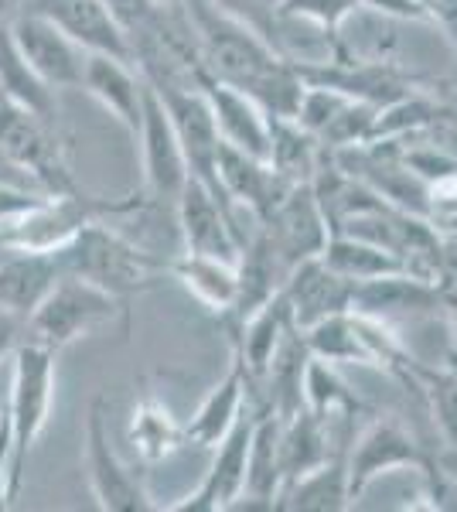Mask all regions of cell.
<instances>
[{
	"label": "cell",
	"mask_w": 457,
	"mask_h": 512,
	"mask_svg": "<svg viewBox=\"0 0 457 512\" xmlns=\"http://www.w3.org/2000/svg\"><path fill=\"white\" fill-rule=\"evenodd\" d=\"M174 219H178V236L185 253L239 263L246 236L236 226V212L198 178H188V185L181 188L178 202H174Z\"/></svg>",
	"instance_id": "9c48e42d"
},
{
	"label": "cell",
	"mask_w": 457,
	"mask_h": 512,
	"mask_svg": "<svg viewBox=\"0 0 457 512\" xmlns=\"http://www.w3.org/2000/svg\"><path fill=\"white\" fill-rule=\"evenodd\" d=\"M123 304L127 301L113 297L110 291H103V287L89 284V280L62 274L58 284L45 294V301L31 311L28 338L62 352V349H69L72 342H79V338H89V335L103 332V328H110L113 318L120 315V311H127Z\"/></svg>",
	"instance_id": "277c9868"
},
{
	"label": "cell",
	"mask_w": 457,
	"mask_h": 512,
	"mask_svg": "<svg viewBox=\"0 0 457 512\" xmlns=\"http://www.w3.org/2000/svg\"><path fill=\"white\" fill-rule=\"evenodd\" d=\"M103 4H106V11L113 14V21L120 24V28L127 31V38H130L140 24L151 18L157 0H103Z\"/></svg>",
	"instance_id": "d6a6232c"
},
{
	"label": "cell",
	"mask_w": 457,
	"mask_h": 512,
	"mask_svg": "<svg viewBox=\"0 0 457 512\" xmlns=\"http://www.w3.org/2000/svg\"><path fill=\"white\" fill-rule=\"evenodd\" d=\"M21 4H24V0H0V24H7V21H11L14 14L21 11Z\"/></svg>",
	"instance_id": "74e56055"
},
{
	"label": "cell",
	"mask_w": 457,
	"mask_h": 512,
	"mask_svg": "<svg viewBox=\"0 0 457 512\" xmlns=\"http://www.w3.org/2000/svg\"><path fill=\"white\" fill-rule=\"evenodd\" d=\"M45 192H31V188H14V185H0V226H11L21 216H28L31 209H38L45 202Z\"/></svg>",
	"instance_id": "1f68e13d"
},
{
	"label": "cell",
	"mask_w": 457,
	"mask_h": 512,
	"mask_svg": "<svg viewBox=\"0 0 457 512\" xmlns=\"http://www.w3.org/2000/svg\"><path fill=\"white\" fill-rule=\"evenodd\" d=\"M434 458H437V465L451 475V482L457 485V444H444V448H437Z\"/></svg>",
	"instance_id": "8d00e7d4"
},
{
	"label": "cell",
	"mask_w": 457,
	"mask_h": 512,
	"mask_svg": "<svg viewBox=\"0 0 457 512\" xmlns=\"http://www.w3.org/2000/svg\"><path fill=\"white\" fill-rule=\"evenodd\" d=\"M62 277V263L55 250H7L0 256V304L18 311L21 318H31V311L45 301Z\"/></svg>",
	"instance_id": "44dd1931"
},
{
	"label": "cell",
	"mask_w": 457,
	"mask_h": 512,
	"mask_svg": "<svg viewBox=\"0 0 457 512\" xmlns=\"http://www.w3.org/2000/svg\"><path fill=\"white\" fill-rule=\"evenodd\" d=\"M82 465H86V478H89V489L96 495V506L103 512L154 509L151 492L144 489L140 475L113 448L110 403H106V396H96L89 403L86 431H82Z\"/></svg>",
	"instance_id": "5b68a950"
},
{
	"label": "cell",
	"mask_w": 457,
	"mask_h": 512,
	"mask_svg": "<svg viewBox=\"0 0 457 512\" xmlns=\"http://www.w3.org/2000/svg\"><path fill=\"white\" fill-rule=\"evenodd\" d=\"M21 342H28V318L0 304V362L11 359Z\"/></svg>",
	"instance_id": "836d02e7"
},
{
	"label": "cell",
	"mask_w": 457,
	"mask_h": 512,
	"mask_svg": "<svg viewBox=\"0 0 457 512\" xmlns=\"http://www.w3.org/2000/svg\"><path fill=\"white\" fill-rule=\"evenodd\" d=\"M249 390H253V379H249L246 366L239 362V355H232L229 373L212 386L209 396L198 403V410L185 424V441L195 444V448L212 451L249 410Z\"/></svg>",
	"instance_id": "ffe728a7"
},
{
	"label": "cell",
	"mask_w": 457,
	"mask_h": 512,
	"mask_svg": "<svg viewBox=\"0 0 457 512\" xmlns=\"http://www.w3.org/2000/svg\"><path fill=\"white\" fill-rule=\"evenodd\" d=\"M127 444H130V451L137 454L140 465L154 468L188 444L185 441V424H178V417L171 414V407L161 400V396L144 393L134 403V414H130Z\"/></svg>",
	"instance_id": "cb8c5ba5"
},
{
	"label": "cell",
	"mask_w": 457,
	"mask_h": 512,
	"mask_svg": "<svg viewBox=\"0 0 457 512\" xmlns=\"http://www.w3.org/2000/svg\"><path fill=\"white\" fill-rule=\"evenodd\" d=\"M359 7V0H280L277 18L301 21L307 28H318L324 35L338 38L348 14Z\"/></svg>",
	"instance_id": "f546056e"
},
{
	"label": "cell",
	"mask_w": 457,
	"mask_h": 512,
	"mask_svg": "<svg viewBox=\"0 0 457 512\" xmlns=\"http://www.w3.org/2000/svg\"><path fill=\"white\" fill-rule=\"evenodd\" d=\"M219 185H222V195L229 198L232 212H236V216H243V212L253 216L256 226H260V222L280 205V198L294 188L290 181H284L270 168V161L243 154L229 144H222V151H219Z\"/></svg>",
	"instance_id": "9a60e30c"
},
{
	"label": "cell",
	"mask_w": 457,
	"mask_h": 512,
	"mask_svg": "<svg viewBox=\"0 0 457 512\" xmlns=\"http://www.w3.org/2000/svg\"><path fill=\"white\" fill-rule=\"evenodd\" d=\"M263 236L270 239V246L284 260L287 270H294L297 263L321 256V250L331 239V226L321 212V202L314 195L311 185H294L280 198V205L260 222Z\"/></svg>",
	"instance_id": "7c38bea8"
},
{
	"label": "cell",
	"mask_w": 457,
	"mask_h": 512,
	"mask_svg": "<svg viewBox=\"0 0 457 512\" xmlns=\"http://www.w3.org/2000/svg\"><path fill=\"white\" fill-rule=\"evenodd\" d=\"M301 393H304V407L324 420H348L359 414V396L348 390V383L338 373L335 362L318 359V355H307Z\"/></svg>",
	"instance_id": "f1b7e54d"
},
{
	"label": "cell",
	"mask_w": 457,
	"mask_h": 512,
	"mask_svg": "<svg viewBox=\"0 0 457 512\" xmlns=\"http://www.w3.org/2000/svg\"><path fill=\"white\" fill-rule=\"evenodd\" d=\"M7 250H14V246H11V239H7V229L0 226V256H4Z\"/></svg>",
	"instance_id": "f35d334b"
},
{
	"label": "cell",
	"mask_w": 457,
	"mask_h": 512,
	"mask_svg": "<svg viewBox=\"0 0 457 512\" xmlns=\"http://www.w3.org/2000/svg\"><path fill=\"white\" fill-rule=\"evenodd\" d=\"M21 11L45 14L89 55H113V59L130 62L127 31L113 21L103 0H24Z\"/></svg>",
	"instance_id": "2e32d148"
},
{
	"label": "cell",
	"mask_w": 457,
	"mask_h": 512,
	"mask_svg": "<svg viewBox=\"0 0 457 512\" xmlns=\"http://www.w3.org/2000/svg\"><path fill=\"white\" fill-rule=\"evenodd\" d=\"M79 89L93 96L130 137H137L140 120H144L147 82L134 62L113 59V55H89Z\"/></svg>",
	"instance_id": "e0dca14e"
},
{
	"label": "cell",
	"mask_w": 457,
	"mask_h": 512,
	"mask_svg": "<svg viewBox=\"0 0 457 512\" xmlns=\"http://www.w3.org/2000/svg\"><path fill=\"white\" fill-rule=\"evenodd\" d=\"M0 99L18 103L38 117L58 120V99L55 89L24 62V55L14 48L7 24H0Z\"/></svg>",
	"instance_id": "484cf974"
},
{
	"label": "cell",
	"mask_w": 457,
	"mask_h": 512,
	"mask_svg": "<svg viewBox=\"0 0 457 512\" xmlns=\"http://www.w3.org/2000/svg\"><path fill=\"white\" fill-rule=\"evenodd\" d=\"M205 96H209L222 144L267 161L270 158V134H273L270 113L263 110L249 93H243V89L226 86V82H215V79L205 86Z\"/></svg>",
	"instance_id": "ac0fdd59"
},
{
	"label": "cell",
	"mask_w": 457,
	"mask_h": 512,
	"mask_svg": "<svg viewBox=\"0 0 457 512\" xmlns=\"http://www.w3.org/2000/svg\"><path fill=\"white\" fill-rule=\"evenodd\" d=\"M137 147H140V171H144V195L151 202H168L174 205L181 195V188L188 185L191 171L181 151L178 130L164 110L161 96L154 93V86H147L144 99V120L137 130Z\"/></svg>",
	"instance_id": "ba28073f"
},
{
	"label": "cell",
	"mask_w": 457,
	"mask_h": 512,
	"mask_svg": "<svg viewBox=\"0 0 457 512\" xmlns=\"http://www.w3.org/2000/svg\"><path fill=\"white\" fill-rule=\"evenodd\" d=\"M0 144L14 154L21 168L38 178L48 195L79 192L76 175L69 168V147L58 134V120L38 117L18 103L0 99Z\"/></svg>",
	"instance_id": "8992f818"
},
{
	"label": "cell",
	"mask_w": 457,
	"mask_h": 512,
	"mask_svg": "<svg viewBox=\"0 0 457 512\" xmlns=\"http://www.w3.org/2000/svg\"><path fill=\"white\" fill-rule=\"evenodd\" d=\"M0 410H4V403H0Z\"/></svg>",
	"instance_id": "60d3db41"
},
{
	"label": "cell",
	"mask_w": 457,
	"mask_h": 512,
	"mask_svg": "<svg viewBox=\"0 0 457 512\" xmlns=\"http://www.w3.org/2000/svg\"><path fill=\"white\" fill-rule=\"evenodd\" d=\"M147 86H151V82H147ZM154 93L161 96L164 110H168L174 130H178L191 178H198L205 188H212V192L229 205V198L222 195V185H219L222 137H219V127H215L205 89H154Z\"/></svg>",
	"instance_id": "30bf717a"
},
{
	"label": "cell",
	"mask_w": 457,
	"mask_h": 512,
	"mask_svg": "<svg viewBox=\"0 0 457 512\" xmlns=\"http://www.w3.org/2000/svg\"><path fill=\"white\" fill-rule=\"evenodd\" d=\"M0 185H14V188H31V192H45V188L38 185V178L31 175L28 168H21V164L14 161V154L7 151L4 144H0Z\"/></svg>",
	"instance_id": "e575fe53"
},
{
	"label": "cell",
	"mask_w": 457,
	"mask_h": 512,
	"mask_svg": "<svg viewBox=\"0 0 457 512\" xmlns=\"http://www.w3.org/2000/svg\"><path fill=\"white\" fill-rule=\"evenodd\" d=\"M130 62L154 89H205L212 82L185 4L154 7L130 35Z\"/></svg>",
	"instance_id": "3957f363"
},
{
	"label": "cell",
	"mask_w": 457,
	"mask_h": 512,
	"mask_svg": "<svg viewBox=\"0 0 457 512\" xmlns=\"http://www.w3.org/2000/svg\"><path fill=\"white\" fill-rule=\"evenodd\" d=\"M352 291V280L331 270L321 256L297 263L284 280V301L297 332H307L311 325H318V321L331 315L352 311Z\"/></svg>",
	"instance_id": "5bb4252c"
},
{
	"label": "cell",
	"mask_w": 457,
	"mask_h": 512,
	"mask_svg": "<svg viewBox=\"0 0 457 512\" xmlns=\"http://www.w3.org/2000/svg\"><path fill=\"white\" fill-rule=\"evenodd\" d=\"M440 311H444L447 325H451V366H457V287L440 291Z\"/></svg>",
	"instance_id": "d590c367"
},
{
	"label": "cell",
	"mask_w": 457,
	"mask_h": 512,
	"mask_svg": "<svg viewBox=\"0 0 457 512\" xmlns=\"http://www.w3.org/2000/svg\"><path fill=\"white\" fill-rule=\"evenodd\" d=\"M284 492V458H280V417L260 410L253 420V441H249V465H246V489L236 509L263 506L277 509Z\"/></svg>",
	"instance_id": "7402d4cb"
},
{
	"label": "cell",
	"mask_w": 457,
	"mask_h": 512,
	"mask_svg": "<svg viewBox=\"0 0 457 512\" xmlns=\"http://www.w3.org/2000/svg\"><path fill=\"white\" fill-rule=\"evenodd\" d=\"M277 509L284 512H342L352 509V495H348V472H345V454H335L314 472H307L294 482L284 485L277 499Z\"/></svg>",
	"instance_id": "d4e9b609"
},
{
	"label": "cell",
	"mask_w": 457,
	"mask_h": 512,
	"mask_svg": "<svg viewBox=\"0 0 457 512\" xmlns=\"http://www.w3.org/2000/svg\"><path fill=\"white\" fill-rule=\"evenodd\" d=\"M14 48L52 89H79L89 52L76 45L55 21L35 11H18L7 21Z\"/></svg>",
	"instance_id": "8fae6325"
},
{
	"label": "cell",
	"mask_w": 457,
	"mask_h": 512,
	"mask_svg": "<svg viewBox=\"0 0 457 512\" xmlns=\"http://www.w3.org/2000/svg\"><path fill=\"white\" fill-rule=\"evenodd\" d=\"M219 11H226L229 18L243 21L246 28H253L256 35H263L273 45V24H277V7L280 0H212Z\"/></svg>",
	"instance_id": "4dcf8cb0"
},
{
	"label": "cell",
	"mask_w": 457,
	"mask_h": 512,
	"mask_svg": "<svg viewBox=\"0 0 457 512\" xmlns=\"http://www.w3.org/2000/svg\"><path fill=\"white\" fill-rule=\"evenodd\" d=\"M434 451H427L423 444L406 431V424L393 417H376L372 424H365L359 437L352 441V448L345 451V472H348V495L352 506L369 492V485L376 478L400 472V468H423L430 465Z\"/></svg>",
	"instance_id": "52a82bcc"
},
{
	"label": "cell",
	"mask_w": 457,
	"mask_h": 512,
	"mask_svg": "<svg viewBox=\"0 0 457 512\" xmlns=\"http://www.w3.org/2000/svg\"><path fill=\"white\" fill-rule=\"evenodd\" d=\"M253 420L256 414L246 410L236 420V427L215 444V458L205 472L202 485L195 492L185 495L181 502L168 506L171 512H226L236 509V502L243 499L246 489V465H249V441H253Z\"/></svg>",
	"instance_id": "4fadbf2b"
},
{
	"label": "cell",
	"mask_w": 457,
	"mask_h": 512,
	"mask_svg": "<svg viewBox=\"0 0 457 512\" xmlns=\"http://www.w3.org/2000/svg\"><path fill=\"white\" fill-rule=\"evenodd\" d=\"M168 274L178 280L198 304L212 311V315L226 318L236 304L239 294V263L219 260V256L202 253H181L168 260Z\"/></svg>",
	"instance_id": "603a6c76"
},
{
	"label": "cell",
	"mask_w": 457,
	"mask_h": 512,
	"mask_svg": "<svg viewBox=\"0 0 457 512\" xmlns=\"http://www.w3.org/2000/svg\"><path fill=\"white\" fill-rule=\"evenodd\" d=\"M157 4H185V0H157Z\"/></svg>",
	"instance_id": "ab89813d"
},
{
	"label": "cell",
	"mask_w": 457,
	"mask_h": 512,
	"mask_svg": "<svg viewBox=\"0 0 457 512\" xmlns=\"http://www.w3.org/2000/svg\"><path fill=\"white\" fill-rule=\"evenodd\" d=\"M440 291L444 284H430L417 274H386L359 280L352 291V311L379 321L393 318H413L427 315V311H440Z\"/></svg>",
	"instance_id": "d6986e66"
},
{
	"label": "cell",
	"mask_w": 457,
	"mask_h": 512,
	"mask_svg": "<svg viewBox=\"0 0 457 512\" xmlns=\"http://www.w3.org/2000/svg\"><path fill=\"white\" fill-rule=\"evenodd\" d=\"M55 253L62 263V274L89 280L120 301H130L134 294L147 291L157 277L168 274V260H161V256L123 236L120 229H113V219L86 222Z\"/></svg>",
	"instance_id": "6da1fadb"
},
{
	"label": "cell",
	"mask_w": 457,
	"mask_h": 512,
	"mask_svg": "<svg viewBox=\"0 0 457 512\" xmlns=\"http://www.w3.org/2000/svg\"><path fill=\"white\" fill-rule=\"evenodd\" d=\"M267 161L290 185H311L321 168V140L307 134L297 120H273Z\"/></svg>",
	"instance_id": "83f0119b"
},
{
	"label": "cell",
	"mask_w": 457,
	"mask_h": 512,
	"mask_svg": "<svg viewBox=\"0 0 457 512\" xmlns=\"http://www.w3.org/2000/svg\"><path fill=\"white\" fill-rule=\"evenodd\" d=\"M321 260L328 263L331 270H338L342 277H348L352 284L359 280H372V277H386V274H403V260L393 250L379 243H369V239L348 236V233H331L328 246L321 250Z\"/></svg>",
	"instance_id": "4316f807"
},
{
	"label": "cell",
	"mask_w": 457,
	"mask_h": 512,
	"mask_svg": "<svg viewBox=\"0 0 457 512\" xmlns=\"http://www.w3.org/2000/svg\"><path fill=\"white\" fill-rule=\"evenodd\" d=\"M55 362L58 352L41 342H21L11 355V393L4 403L7 441H11V499L21 495L28 454L48 427L55 403Z\"/></svg>",
	"instance_id": "7a4b0ae2"
}]
</instances>
